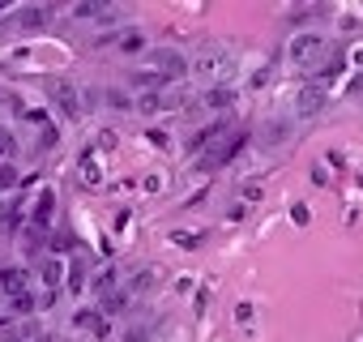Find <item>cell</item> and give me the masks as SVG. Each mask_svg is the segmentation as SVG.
I'll use <instances>...</instances> for the list:
<instances>
[{
  "label": "cell",
  "instance_id": "cell-16",
  "mask_svg": "<svg viewBox=\"0 0 363 342\" xmlns=\"http://www.w3.org/2000/svg\"><path fill=\"white\" fill-rule=\"evenodd\" d=\"M13 180H18L13 167H0V189H13Z\"/></svg>",
  "mask_w": 363,
  "mask_h": 342
},
{
  "label": "cell",
  "instance_id": "cell-3",
  "mask_svg": "<svg viewBox=\"0 0 363 342\" xmlns=\"http://www.w3.org/2000/svg\"><path fill=\"white\" fill-rule=\"evenodd\" d=\"M18 22H22V31H39V26L52 22V5H26V9L18 13Z\"/></svg>",
  "mask_w": 363,
  "mask_h": 342
},
{
  "label": "cell",
  "instance_id": "cell-8",
  "mask_svg": "<svg viewBox=\"0 0 363 342\" xmlns=\"http://www.w3.org/2000/svg\"><path fill=\"white\" fill-rule=\"evenodd\" d=\"M52 210H56V197L43 189L39 197H35V227H48V219H52Z\"/></svg>",
  "mask_w": 363,
  "mask_h": 342
},
{
  "label": "cell",
  "instance_id": "cell-21",
  "mask_svg": "<svg viewBox=\"0 0 363 342\" xmlns=\"http://www.w3.org/2000/svg\"><path fill=\"white\" fill-rule=\"evenodd\" d=\"M0 329H9V321H0Z\"/></svg>",
  "mask_w": 363,
  "mask_h": 342
},
{
  "label": "cell",
  "instance_id": "cell-1",
  "mask_svg": "<svg viewBox=\"0 0 363 342\" xmlns=\"http://www.w3.org/2000/svg\"><path fill=\"white\" fill-rule=\"evenodd\" d=\"M320 43H325V39H320L316 31H299V35L286 43V60H291V65H308V60H316Z\"/></svg>",
  "mask_w": 363,
  "mask_h": 342
},
{
  "label": "cell",
  "instance_id": "cell-11",
  "mask_svg": "<svg viewBox=\"0 0 363 342\" xmlns=\"http://www.w3.org/2000/svg\"><path fill=\"white\" fill-rule=\"evenodd\" d=\"M9 308H13V312H18V316H30V312H35V308H39V299H35V295H30V291H22V295H13V299H9Z\"/></svg>",
  "mask_w": 363,
  "mask_h": 342
},
{
  "label": "cell",
  "instance_id": "cell-13",
  "mask_svg": "<svg viewBox=\"0 0 363 342\" xmlns=\"http://www.w3.org/2000/svg\"><path fill=\"white\" fill-rule=\"evenodd\" d=\"M82 287H86V270L73 261V265H69V291H82Z\"/></svg>",
  "mask_w": 363,
  "mask_h": 342
},
{
  "label": "cell",
  "instance_id": "cell-6",
  "mask_svg": "<svg viewBox=\"0 0 363 342\" xmlns=\"http://www.w3.org/2000/svg\"><path fill=\"white\" fill-rule=\"evenodd\" d=\"M231 103H235V90H231V86H210V90H206V107H210V111H214V107L223 111V107H231Z\"/></svg>",
  "mask_w": 363,
  "mask_h": 342
},
{
  "label": "cell",
  "instance_id": "cell-19",
  "mask_svg": "<svg viewBox=\"0 0 363 342\" xmlns=\"http://www.w3.org/2000/svg\"><path fill=\"white\" fill-rule=\"evenodd\" d=\"M346 94H363V77H354V82L346 86Z\"/></svg>",
  "mask_w": 363,
  "mask_h": 342
},
{
  "label": "cell",
  "instance_id": "cell-12",
  "mask_svg": "<svg viewBox=\"0 0 363 342\" xmlns=\"http://www.w3.org/2000/svg\"><path fill=\"white\" fill-rule=\"evenodd\" d=\"M60 270H65V265H60L56 257H48V261H43V282H48V291H56V282H60Z\"/></svg>",
  "mask_w": 363,
  "mask_h": 342
},
{
  "label": "cell",
  "instance_id": "cell-22",
  "mask_svg": "<svg viewBox=\"0 0 363 342\" xmlns=\"http://www.w3.org/2000/svg\"><path fill=\"white\" fill-rule=\"evenodd\" d=\"M5 9H9V5H0V13H5Z\"/></svg>",
  "mask_w": 363,
  "mask_h": 342
},
{
  "label": "cell",
  "instance_id": "cell-5",
  "mask_svg": "<svg viewBox=\"0 0 363 342\" xmlns=\"http://www.w3.org/2000/svg\"><path fill=\"white\" fill-rule=\"evenodd\" d=\"M320 107H325V94H320L316 86H308V90H299V103H295V111H299V116H316Z\"/></svg>",
  "mask_w": 363,
  "mask_h": 342
},
{
  "label": "cell",
  "instance_id": "cell-2",
  "mask_svg": "<svg viewBox=\"0 0 363 342\" xmlns=\"http://www.w3.org/2000/svg\"><path fill=\"white\" fill-rule=\"evenodd\" d=\"M154 69L162 73V77H179L189 69V60L179 56V52H171V48H162V52H154Z\"/></svg>",
  "mask_w": 363,
  "mask_h": 342
},
{
  "label": "cell",
  "instance_id": "cell-18",
  "mask_svg": "<svg viewBox=\"0 0 363 342\" xmlns=\"http://www.w3.org/2000/svg\"><path fill=\"white\" fill-rule=\"evenodd\" d=\"M39 141H43V145H56V128H52V124H43V137H39Z\"/></svg>",
  "mask_w": 363,
  "mask_h": 342
},
{
  "label": "cell",
  "instance_id": "cell-20",
  "mask_svg": "<svg viewBox=\"0 0 363 342\" xmlns=\"http://www.w3.org/2000/svg\"><path fill=\"white\" fill-rule=\"evenodd\" d=\"M39 342H56V338H52V333H43V338H39Z\"/></svg>",
  "mask_w": 363,
  "mask_h": 342
},
{
  "label": "cell",
  "instance_id": "cell-7",
  "mask_svg": "<svg viewBox=\"0 0 363 342\" xmlns=\"http://www.w3.org/2000/svg\"><path fill=\"white\" fill-rule=\"evenodd\" d=\"M0 291H9V299L22 295L26 291V274L22 270H0Z\"/></svg>",
  "mask_w": 363,
  "mask_h": 342
},
{
  "label": "cell",
  "instance_id": "cell-4",
  "mask_svg": "<svg viewBox=\"0 0 363 342\" xmlns=\"http://www.w3.org/2000/svg\"><path fill=\"white\" fill-rule=\"evenodd\" d=\"M193 69H197V73H206V77H214L218 69H227V48H206V52H201V60H197Z\"/></svg>",
  "mask_w": 363,
  "mask_h": 342
},
{
  "label": "cell",
  "instance_id": "cell-15",
  "mask_svg": "<svg viewBox=\"0 0 363 342\" xmlns=\"http://www.w3.org/2000/svg\"><path fill=\"white\" fill-rule=\"evenodd\" d=\"M5 154H13V133L0 128V158H5Z\"/></svg>",
  "mask_w": 363,
  "mask_h": 342
},
{
  "label": "cell",
  "instance_id": "cell-17",
  "mask_svg": "<svg viewBox=\"0 0 363 342\" xmlns=\"http://www.w3.org/2000/svg\"><path fill=\"white\" fill-rule=\"evenodd\" d=\"M52 248H60V253H65V248H73V240H69V236L60 231V236H52Z\"/></svg>",
  "mask_w": 363,
  "mask_h": 342
},
{
  "label": "cell",
  "instance_id": "cell-14",
  "mask_svg": "<svg viewBox=\"0 0 363 342\" xmlns=\"http://www.w3.org/2000/svg\"><path fill=\"white\" fill-rule=\"evenodd\" d=\"M82 176H86V184H99L103 176H99V162L94 158H86V171H82Z\"/></svg>",
  "mask_w": 363,
  "mask_h": 342
},
{
  "label": "cell",
  "instance_id": "cell-9",
  "mask_svg": "<svg viewBox=\"0 0 363 342\" xmlns=\"http://www.w3.org/2000/svg\"><path fill=\"white\" fill-rule=\"evenodd\" d=\"M73 325H77V329H94L99 338H107V333H111V329H107V321H103L99 312H77V316H73Z\"/></svg>",
  "mask_w": 363,
  "mask_h": 342
},
{
  "label": "cell",
  "instance_id": "cell-10",
  "mask_svg": "<svg viewBox=\"0 0 363 342\" xmlns=\"http://www.w3.org/2000/svg\"><path fill=\"white\" fill-rule=\"evenodd\" d=\"M56 94H60V107H65L69 116H82V99H77L73 86H56Z\"/></svg>",
  "mask_w": 363,
  "mask_h": 342
}]
</instances>
